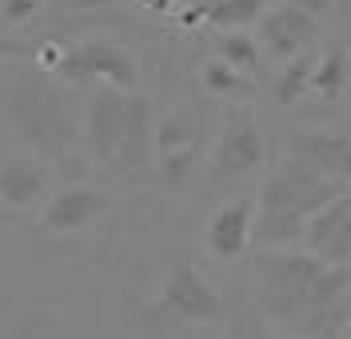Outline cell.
Masks as SVG:
<instances>
[{
	"label": "cell",
	"instance_id": "obj_19",
	"mask_svg": "<svg viewBox=\"0 0 351 339\" xmlns=\"http://www.w3.org/2000/svg\"><path fill=\"white\" fill-rule=\"evenodd\" d=\"M192 168H196V144L188 148H172V152H156V176L168 192H180L192 180Z\"/></svg>",
	"mask_w": 351,
	"mask_h": 339
},
{
	"label": "cell",
	"instance_id": "obj_12",
	"mask_svg": "<svg viewBox=\"0 0 351 339\" xmlns=\"http://www.w3.org/2000/svg\"><path fill=\"white\" fill-rule=\"evenodd\" d=\"M307 248L319 251L328 264H351V196H335L307 220Z\"/></svg>",
	"mask_w": 351,
	"mask_h": 339
},
{
	"label": "cell",
	"instance_id": "obj_20",
	"mask_svg": "<svg viewBox=\"0 0 351 339\" xmlns=\"http://www.w3.org/2000/svg\"><path fill=\"white\" fill-rule=\"evenodd\" d=\"M196 144V124L184 108H172L156 120V152H172V148H188Z\"/></svg>",
	"mask_w": 351,
	"mask_h": 339
},
{
	"label": "cell",
	"instance_id": "obj_7",
	"mask_svg": "<svg viewBox=\"0 0 351 339\" xmlns=\"http://www.w3.org/2000/svg\"><path fill=\"white\" fill-rule=\"evenodd\" d=\"M156 303H160L164 316L180 319V323H192V327H223V316H228L216 288L192 264H172L168 268Z\"/></svg>",
	"mask_w": 351,
	"mask_h": 339
},
{
	"label": "cell",
	"instance_id": "obj_16",
	"mask_svg": "<svg viewBox=\"0 0 351 339\" xmlns=\"http://www.w3.org/2000/svg\"><path fill=\"white\" fill-rule=\"evenodd\" d=\"M311 72H315V56H311V52H300V56L284 60V72L276 76L271 100H276L280 108H295L307 92H311Z\"/></svg>",
	"mask_w": 351,
	"mask_h": 339
},
{
	"label": "cell",
	"instance_id": "obj_1",
	"mask_svg": "<svg viewBox=\"0 0 351 339\" xmlns=\"http://www.w3.org/2000/svg\"><path fill=\"white\" fill-rule=\"evenodd\" d=\"M256 284H260L263 312L287 331H300L311 312L343 303L351 288L348 264H328L319 251H284L267 248L256 255Z\"/></svg>",
	"mask_w": 351,
	"mask_h": 339
},
{
	"label": "cell",
	"instance_id": "obj_13",
	"mask_svg": "<svg viewBox=\"0 0 351 339\" xmlns=\"http://www.w3.org/2000/svg\"><path fill=\"white\" fill-rule=\"evenodd\" d=\"M287 152L307 160L311 168H319L331 180L351 184V140L343 132H324V128L291 132L287 136Z\"/></svg>",
	"mask_w": 351,
	"mask_h": 339
},
{
	"label": "cell",
	"instance_id": "obj_17",
	"mask_svg": "<svg viewBox=\"0 0 351 339\" xmlns=\"http://www.w3.org/2000/svg\"><path fill=\"white\" fill-rule=\"evenodd\" d=\"M199 4L212 28H247L260 24V16L267 12V0H199Z\"/></svg>",
	"mask_w": 351,
	"mask_h": 339
},
{
	"label": "cell",
	"instance_id": "obj_15",
	"mask_svg": "<svg viewBox=\"0 0 351 339\" xmlns=\"http://www.w3.org/2000/svg\"><path fill=\"white\" fill-rule=\"evenodd\" d=\"M351 80V56L348 45H328L319 56H315V72H311V92L319 100H339L348 92Z\"/></svg>",
	"mask_w": 351,
	"mask_h": 339
},
{
	"label": "cell",
	"instance_id": "obj_21",
	"mask_svg": "<svg viewBox=\"0 0 351 339\" xmlns=\"http://www.w3.org/2000/svg\"><path fill=\"white\" fill-rule=\"evenodd\" d=\"M44 0H0V12H4V24H24L40 12Z\"/></svg>",
	"mask_w": 351,
	"mask_h": 339
},
{
	"label": "cell",
	"instance_id": "obj_22",
	"mask_svg": "<svg viewBox=\"0 0 351 339\" xmlns=\"http://www.w3.org/2000/svg\"><path fill=\"white\" fill-rule=\"evenodd\" d=\"M64 56H68V48L64 45H52V40H44L40 52H36V60H40L44 72H60V64H64Z\"/></svg>",
	"mask_w": 351,
	"mask_h": 339
},
{
	"label": "cell",
	"instance_id": "obj_10",
	"mask_svg": "<svg viewBox=\"0 0 351 339\" xmlns=\"http://www.w3.org/2000/svg\"><path fill=\"white\" fill-rule=\"evenodd\" d=\"M104 212H108V196H104L100 188L72 184V188H60L52 200L44 203L40 227L44 231H52V236H72V231L92 227Z\"/></svg>",
	"mask_w": 351,
	"mask_h": 339
},
{
	"label": "cell",
	"instance_id": "obj_24",
	"mask_svg": "<svg viewBox=\"0 0 351 339\" xmlns=\"http://www.w3.org/2000/svg\"><path fill=\"white\" fill-rule=\"evenodd\" d=\"M140 4H144L148 12H156V16H168V12L176 8V0H140Z\"/></svg>",
	"mask_w": 351,
	"mask_h": 339
},
{
	"label": "cell",
	"instance_id": "obj_8",
	"mask_svg": "<svg viewBox=\"0 0 351 339\" xmlns=\"http://www.w3.org/2000/svg\"><path fill=\"white\" fill-rule=\"evenodd\" d=\"M260 45L276 56V60H291L300 52H311V45L319 40V16L307 12L300 4H276L260 16Z\"/></svg>",
	"mask_w": 351,
	"mask_h": 339
},
{
	"label": "cell",
	"instance_id": "obj_11",
	"mask_svg": "<svg viewBox=\"0 0 351 339\" xmlns=\"http://www.w3.org/2000/svg\"><path fill=\"white\" fill-rule=\"evenodd\" d=\"M48 192V160L36 152L8 156L0 168V203L4 212H28L36 208Z\"/></svg>",
	"mask_w": 351,
	"mask_h": 339
},
{
	"label": "cell",
	"instance_id": "obj_18",
	"mask_svg": "<svg viewBox=\"0 0 351 339\" xmlns=\"http://www.w3.org/2000/svg\"><path fill=\"white\" fill-rule=\"evenodd\" d=\"M216 52L236 68H243L247 76H256V68H260V40L247 36V28H223V36L216 40Z\"/></svg>",
	"mask_w": 351,
	"mask_h": 339
},
{
	"label": "cell",
	"instance_id": "obj_23",
	"mask_svg": "<svg viewBox=\"0 0 351 339\" xmlns=\"http://www.w3.org/2000/svg\"><path fill=\"white\" fill-rule=\"evenodd\" d=\"M112 0H68V8L72 12H100V8H108Z\"/></svg>",
	"mask_w": 351,
	"mask_h": 339
},
{
	"label": "cell",
	"instance_id": "obj_2",
	"mask_svg": "<svg viewBox=\"0 0 351 339\" xmlns=\"http://www.w3.org/2000/svg\"><path fill=\"white\" fill-rule=\"evenodd\" d=\"M343 180H331L307 160L287 152L280 168H271L256 192V244L263 248H287L307 236V220L343 196Z\"/></svg>",
	"mask_w": 351,
	"mask_h": 339
},
{
	"label": "cell",
	"instance_id": "obj_9",
	"mask_svg": "<svg viewBox=\"0 0 351 339\" xmlns=\"http://www.w3.org/2000/svg\"><path fill=\"white\" fill-rule=\"evenodd\" d=\"M204 244L223 264L240 260L256 244V196H232L223 203L204 227Z\"/></svg>",
	"mask_w": 351,
	"mask_h": 339
},
{
	"label": "cell",
	"instance_id": "obj_3",
	"mask_svg": "<svg viewBox=\"0 0 351 339\" xmlns=\"http://www.w3.org/2000/svg\"><path fill=\"white\" fill-rule=\"evenodd\" d=\"M88 144H92L96 160H104L108 168L140 172L148 164V148L156 152L148 96L100 84L88 100Z\"/></svg>",
	"mask_w": 351,
	"mask_h": 339
},
{
	"label": "cell",
	"instance_id": "obj_14",
	"mask_svg": "<svg viewBox=\"0 0 351 339\" xmlns=\"http://www.w3.org/2000/svg\"><path fill=\"white\" fill-rule=\"evenodd\" d=\"M199 88L208 92L212 100H223V104H247L256 96V80L216 52L212 60L199 64Z\"/></svg>",
	"mask_w": 351,
	"mask_h": 339
},
{
	"label": "cell",
	"instance_id": "obj_4",
	"mask_svg": "<svg viewBox=\"0 0 351 339\" xmlns=\"http://www.w3.org/2000/svg\"><path fill=\"white\" fill-rule=\"evenodd\" d=\"M4 108H8V124L21 128V140L36 152V156L48 160V164H64L68 152L76 148L72 112H68V104L52 88L24 84L21 104H16L12 96H4Z\"/></svg>",
	"mask_w": 351,
	"mask_h": 339
},
{
	"label": "cell",
	"instance_id": "obj_25",
	"mask_svg": "<svg viewBox=\"0 0 351 339\" xmlns=\"http://www.w3.org/2000/svg\"><path fill=\"white\" fill-rule=\"evenodd\" d=\"M291 4H300V8H307V12H315V16H324L331 8V0H291Z\"/></svg>",
	"mask_w": 351,
	"mask_h": 339
},
{
	"label": "cell",
	"instance_id": "obj_6",
	"mask_svg": "<svg viewBox=\"0 0 351 339\" xmlns=\"http://www.w3.org/2000/svg\"><path fill=\"white\" fill-rule=\"evenodd\" d=\"M68 84H112V88H140V68L132 52L116 40H80L68 48L64 64L56 72Z\"/></svg>",
	"mask_w": 351,
	"mask_h": 339
},
{
	"label": "cell",
	"instance_id": "obj_5",
	"mask_svg": "<svg viewBox=\"0 0 351 339\" xmlns=\"http://www.w3.org/2000/svg\"><path fill=\"white\" fill-rule=\"evenodd\" d=\"M263 168V132L247 104H228L219 124L216 148H212V176L216 180H240Z\"/></svg>",
	"mask_w": 351,
	"mask_h": 339
}]
</instances>
